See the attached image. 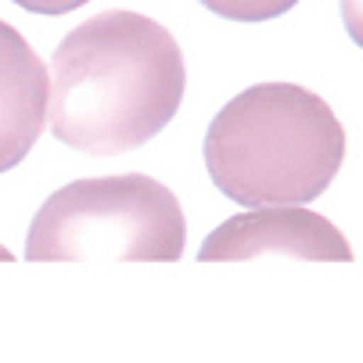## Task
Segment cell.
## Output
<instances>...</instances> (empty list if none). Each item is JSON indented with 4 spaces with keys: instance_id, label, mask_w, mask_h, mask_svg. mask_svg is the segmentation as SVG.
<instances>
[{
    "instance_id": "277c9868",
    "label": "cell",
    "mask_w": 363,
    "mask_h": 363,
    "mask_svg": "<svg viewBox=\"0 0 363 363\" xmlns=\"http://www.w3.org/2000/svg\"><path fill=\"white\" fill-rule=\"evenodd\" d=\"M298 259V263H349L352 248L345 234L324 216L298 209V205H259L205 238L201 263H245V259Z\"/></svg>"
},
{
    "instance_id": "7a4b0ae2",
    "label": "cell",
    "mask_w": 363,
    "mask_h": 363,
    "mask_svg": "<svg viewBox=\"0 0 363 363\" xmlns=\"http://www.w3.org/2000/svg\"><path fill=\"white\" fill-rule=\"evenodd\" d=\"M342 159L345 130L331 105L295 83L248 86L205 133L213 184L245 209L320 198Z\"/></svg>"
},
{
    "instance_id": "52a82bcc",
    "label": "cell",
    "mask_w": 363,
    "mask_h": 363,
    "mask_svg": "<svg viewBox=\"0 0 363 363\" xmlns=\"http://www.w3.org/2000/svg\"><path fill=\"white\" fill-rule=\"evenodd\" d=\"M15 4L26 11H36V15H65V11L90 4V0H15Z\"/></svg>"
},
{
    "instance_id": "8992f818",
    "label": "cell",
    "mask_w": 363,
    "mask_h": 363,
    "mask_svg": "<svg viewBox=\"0 0 363 363\" xmlns=\"http://www.w3.org/2000/svg\"><path fill=\"white\" fill-rule=\"evenodd\" d=\"M201 4L230 22H270L291 11L298 0H201Z\"/></svg>"
},
{
    "instance_id": "5b68a950",
    "label": "cell",
    "mask_w": 363,
    "mask_h": 363,
    "mask_svg": "<svg viewBox=\"0 0 363 363\" xmlns=\"http://www.w3.org/2000/svg\"><path fill=\"white\" fill-rule=\"evenodd\" d=\"M50 76L29 40L0 22V173L15 169L33 151L47 123Z\"/></svg>"
},
{
    "instance_id": "6da1fadb",
    "label": "cell",
    "mask_w": 363,
    "mask_h": 363,
    "mask_svg": "<svg viewBox=\"0 0 363 363\" xmlns=\"http://www.w3.org/2000/svg\"><path fill=\"white\" fill-rule=\"evenodd\" d=\"M187 65L173 33L137 11L79 22L50 58L47 119L65 147L126 155L177 116Z\"/></svg>"
},
{
    "instance_id": "3957f363",
    "label": "cell",
    "mask_w": 363,
    "mask_h": 363,
    "mask_svg": "<svg viewBox=\"0 0 363 363\" xmlns=\"http://www.w3.org/2000/svg\"><path fill=\"white\" fill-rule=\"evenodd\" d=\"M187 223L177 194L144 173L94 177L55 191L33 216L26 238L29 263L123 259V263H177Z\"/></svg>"
}]
</instances>
